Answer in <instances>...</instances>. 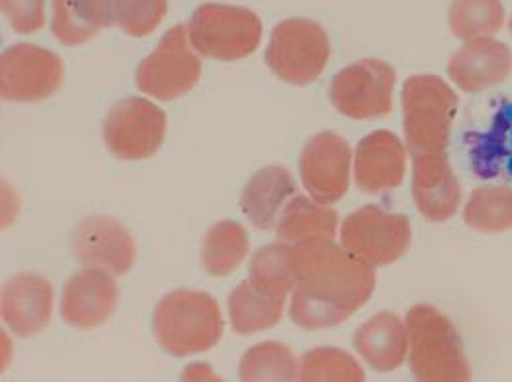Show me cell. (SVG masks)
Instances as JSON below:
<instances>
[{"instance_id": "21", "label": "cell", "mask_w": 512, "mask_h": 382, "mask_svg": "<svg viewBox=\"0 0 512 382\" xmlns=\"http://www.w3.org/2000/svg\"><path fill=\"white\" fill-rule=\"evenodd\" d=\"M296 195V182L282 166H266L249 180L241 195V209L256 229L268 231L280 219L288 199Z\"/></svg>"}, {"instance_id": "24", "label": "cell", "mask_w": 512, "mask_h": 382, "mask_svg": "<svg viewBox=\"0 0 512 382\" xmlns=\"http://www.w3.org/2000/svg\"><path fill=\"white\" fill-rule=\"evenodd\" d=\"M288 296L256 288L251 280L239 284L229 296L231 327L239 335H255L280 323Z\"/></svg>"}, {"instance_id": "33", "label": "cell", "mask_w": 512, "mask_h": 382, "mask_svg": "<svg viewBox=\"0 0 512 382\" xmlns=\"http://www.w3.org/2000/svg\"><path fill=\"white\" fill-rule=\"evenodd\" d=\"M511 32H512V16H511Z\"/></svg>"}, {"instance_id": "22", "label": "cell", "mask_w": 512, "mask_h": 382, "mask_svg": "<svg viewBox=\"0 0 512 382\" xmlns=\"http://www.w3.org/2000/svg\"><path fill=\"white\" fill-rule=\"evenodd\" d=\"M339 217L333 209L310 201L304 195H294L278 219L276 233L280 241L294 247H310L331 243L337 235Z\"/></svg>"}, {"instance_id": "5", "label": "cell", "mask_w": 512, "mask_h": 382, "mask_svg": "<svg viewBox=\"0 0 512 382\" xmlns=\"http://www.w3.org/2000/svg\"><path fill=\"white\" fill-rule=\"evenodd\" d=\"M188 34L193 50L201 56L237 62L260 46L262 22L245 6L201 4L192 14Z\"/></svg>"}, {"instance_id": "10", "label": "cell", "mask_w": 512, "mask_h": 382, "mask_svg": "<svg viewBox=\"0 0 512 382\" xmlns=\"http://www.w3.org/2000/svg\"><path fill=\"white\" fill-rule=\"evenodd\" d=\"M166 127V115L154 103L144 97H128L109 111L103 140L119 160H146L160 150Z\"/></svg>"}, {"instance_id": "9", "label": "cell", "mask_w": 512, "mask_h": 382, "mask_svg": "<svg viewBox=\"0 0 512 382\" xmlns=\"http://www.w3.org/2000/svg\"><path fill=\"white\" fill-rule=\"evenodd\" d=\"M396 71L383 60H361L341 69L329 85V101L355 121L379 119L392 111Z\"/></svg>"}, {"instance_id": "17", "label": "cell", "mask_w": 512, "mask_h": 382, "mask_svg": "<svg viewBox=\"0 0 512 382\" xmlns=\"http://www.w3.org/2000/svg\"><path fill=\"white\" fill-rule=\"evenodd\" d=\"M406 172V148L402 140L377 130L367 134L355 150V182L365 193H386L396 190Z\"/></svg>"}, {"instance_id": "20", "label": "cell", "mask_w": 512, "mask_h": 382, "mask_svg": "<svg viewBox=\"0 0 512 382\" xmlns=\"http://www.w3.org/2000/svg\"><path fill=\"white\" fill-rule=\"evenodd\" d=\"M353 345L375 371L390 373L406 359L408 329L396 314L383 312L357 329Z\"/></svg>"}, {"instance_id": "25", "label": "cell", "mask_w": 512, "mask_h": 382, "mask_svg": "<svg viewBox=\"0 0 512 382\" xmlns=\"http://www.w3.org/2000/svg\"><path fill=\"white\" fill-rule=\"evenodd\" d=\"M298 274L300 249L280 241L256 251L251 260L249 280L264 292L288 296L298 282Z\"/></svg>"}, {"instance_id": "16", "label": "cell", "mask_w": 512, "mask_h": 382, "mask_svg": "<svg viewBox=\"0 0 512 382\" xmlns=\"http://www.w3.org/2000/svg\"><path fill=\"white\" fill-rule=\"evenodd\" d=\"M54 314L52 284L40 274H16L2 288V319L20 337L44 331Z\"/></svg>"}, {"instance_id": "19", "label": "cell", "mask_w": 512, "mask_h": 382, "mask_svg": "<svg viewBox=\"0 0 512 382\" xmlns=\"http://www.w3.org/2000/svg\"><path fill=\"white\" fill-rule=\"evenodd\" d=\"M471 168L481 180L512 182V101H505L489 127L465 136Z\"/></svg>"}, {"instance_id": "2", "label": "cell", "mask_w": 512, "mask_h": 382, "mask_svg": "<svg viewBox=\"0 0 512 382\" xmlns=\"http://www.w3.org/2000/svg\"><path fill=\"white\" fill-rule=\"evenodd\" d=\"M160 347L174 357L209 351L223 335V318L213 296L197 290L166 294L152 316Z\"/></svg>"}, {"instance_id": "32", "label": "cell", "mask_w": 512, "mask_h": 382, "mask_svg": "<svg viewBox=\"0 0 512 382\" xmlns=\"http://www.w3.org/2000/svg\"><path fill=\"white\" fill-rule=\"evenodd\" d=\"M0 4L16 34H34L46 22L44 0H0Z\"/></svg>"}, {"instance_id": "28", "label": "cell", "mask_w": 512, "mask_h": 382, "mask_svg": "<svg viewBox=\"0 0 512 382\" xmlns=\"http://www.w3.org/2000/svg\"><path fill=\"white\" fill-rule=\"evenodd\" d=\"M241 381H300V367L294 353L276 341L251 347L239 367Z\"/></svg>"}, {"instance_id": "11", "label": "cell", "mask_w": 512, "mask_h": 382, "mask_svg": "<svg viewBox=\"0 0 512 382\" xmlns=\"http://www.w3.org/2000/svg\"><path fill=\"white\" fill-rule=\"evenodd\" d=\"M64 79V65L54 52L16 44L0 60V95L4 101L38 103L52 97Z\"/></svg>"}, {"instance_id": "27", "label": "cell", "mask_w": 512, "mask_h": 382, "mask_svg": "<svg viewBox=\"0 0 512 382\" xmlns=\"http://www.w3.org/2000/svg\"><path fill=\"white\" fill-rule=\"evenodd\" d=\"M463 221L477 233H503L512 229V190L507 186H483L471 193Z\"/></svg>"}, {"instance_id": "7", "label": "cell", "mask_w": 512, "mask_h": 382, "mask_svg": "<svg viewBox=\"0 0 512 382\" xmlns=\"http://www.w3.org/2000/svg\"><path fill=\"white\" fill-rule=\"evenodd\" d=\"M201 77V60L190 48L188 26L170 28L154 52L136 69V87L158 99L174 101L192 91Z\"/></svg>"}, {"instance_id": "3", "label": "cell", "mask_w": 512, "mask_h": 382, "mask_svg": "<svg viewBox=\"0 0 512 382\" xmlns=\"http://www.w3.org/2000/svg\"><path fill=\"white\" fill-rule=\"evenodd\" d=\"M410 371L422 382H465L471 369L457 329L438 308L414 306L406 314Z\"/></svg>"}, {"instance_id": "12", "label": "cell", "mask_w": 512, "mask_h": 382, "mask_svg": "<svg viewBox=\"0 0 512 382\" xmlns=\"http://www.w3.org/2000/svg\"><path fill=\"white\" fill-rule=\"evenodd\" d=\"M302 184L321 205L337 203L351 182V146L335 132L312 136L300 156Z\"/></svg>"}, {"instance_id": "1", "label": "cell", "mask_w": 512, "mask_h": 382, "mask_svg": "<svg viewBox=\"0 0 512 382\" xmlns=\"http://www.w3.org/2000/svg\"><path fill=\"white\" fill-rule=\"evenodd\" d=\"M300 249V274L292 290L290 318L308 331L335 327L373 296L377 274L345 247L320 243Z\"/></svg>"}, {"instance_id": "26", "label": "cell", "mask_w": 512, "mask_h": 382, "mask_svg": "<svg viewBox=\"0 0 512 382\" xmlns=\"http://www.w3.org/2000/svg\"><path fill=\"white\" fill-rule=\"evenodd\" d=\"M249 255V235L237 221H219L203 237L201 264L211 276H229Z\"/></svg>"}, {"instance_id": "8", "label": "cell", "mask_w": 512, "mask_h": 382, "mask_svg": "<svg viewBox=\"0 0 512 382\" xmlns=\"http://www.w3.org/2000/svg\"><path fill=\"white\" fill-rule=\"evenodd\" d=\"M341 243L351 255L367 264L386 266L408 253L412 227L406 215L386 213L377 205H365L343 221Z\"/></svg>"}, {"instance_id": "23", "label": "cell", "mask_w": 512, "mask_h": 382, "mask_svg": "<svg viewBox=\"0 0 512 382\" xmlns=\"http://www.w3.org/2000/svg\"><path fill=\"white\" fill-rule=\"evenodd\" d=\"M117 22V0H54L52 32L65 46H79Z\"/></svg>"}, {"instance_id": "4", "label": "cell", "mask_w": 512, "mask_h": 382, "mask_svg": "<svg viewBox=\"0 0 512 382\" xmlns=\"http://www.w3.org/2000/svg\"><path fill=\"white\" fill-rule=\"evenodd\" d=\"M457 95L436 75H414L402 89L404 136L408 148L418 152H446Z\"/></svg>"}, {"instance_id": "18", "label": "cell", "mask_w": 512, "mask_h": 382, "mask_svg": "<svg viewBox=\"0 0 512 382\" xmlns=\"http://www.w3.org/2000/svg\"><path fill=\"white\" fill-rule=\"evenodd\" d=\"M511 71V48L491 38H475L467 42L451 56L448 65L453 83L467 93L499 85Z\"/></svg>"}, {"instance_id": "29", "label": "cell", "mask_w": 512, "mask_h": 382, "mask_svg": "<svg viewBox=\"0 0 512 382\" xmlns=\"http://www.w3.org/2000/svg\"><path fill=\"white\" fill-rule=\"evenodd\" d=\"M505 24L501 0H453L449 6V28L461 40L495 34Z\"/></svg>"}, {"instance_id": "30", "label": "cell", "mask_w": 512, "mask_h": 382, "mask_svg": "<svg viewBox=\"0 0 512 382\" xmlns=\"http://www.w3.org/2000/svg\"><path fill=\"white\" fill-rule=\"evenodd\" d=\"M300 381H365V371L353 355L335 347H318L300 361Z\"/></svg>"}, {"instance_id": "31", "label": "cell", "mask_w": 512, "mask_h": 382, "mask_svg": "<svg viewBox=\"0 0 512 382\" xmlns=\"http://www.w3.org/2000/svg\"><path fill=\"white\" fill-rule=\"evenodd\" d=\"M168 12V0H117V24L132 38L152 34Z\"/></svg>"}, {"instance_id": "13", "label": "cell", "mask_w": 512, "mask_h": 382, "mask_svg": "<svg viewBox=\"0 0 512 382\" xmlns=\"http://www.w3.org/2000/svg\"><path fill=\"white\" fill-rule=\"evenodd\" d=\"M119 304L115 278L103 268H85L65 282L62 318L77 329H93L111 318Z\"/></svg>"}, {"instance_id": "6", "label": "cell", "mask_w": 512, "mask_h": 382, "mask_svg": "<svg viewBox=\"0 0 512 382\" xmlns=\"http://www.w3.org/2000/svg\"><path fill=\"white\" fill-rule=\"evenodd\" d=\"M331 56L327 32L310 18H288L280 22L266 50L270 71L290 85L314 83Z\"/></svg>"}, {"instance_id": "15", "label": "cell", "mask_w": 512, "mask_h": 382, "mask_svg": "<svg viewBox=\"0 0 512 382\" xmlns=\"http://www.w3.org/2000/svg\"><path fill=\"white\" fill-rule=\"evenodd\" d=\"M412 195L418 211L432 223H446L457 213L461 205V186L446 152L414 154Z\"/></svg>"}, {"instance_id": "14", "label": "cell", "mask_w": 512, "mask_h": 382, "mask_svg": "<svg viewBox=\"0 0 512 382\" xmlns=\"http://www.w3.org/2000/svg\"><path fill=\"white\" fill-rule=\"evenodd\" d=\"M71 247L83 264L119 276L127 274L136 256V247L127 229L117 219L101 215L87 217L75 227Z\"/></svg>"}]
</instances>
